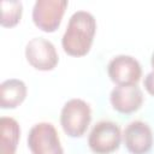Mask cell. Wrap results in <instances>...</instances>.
Here are the masks:
<instances>
[{"label": "cell", "mask_w": 154, "mask_h": 154, "mask_svg": "<svg viewBox=\"0 0 154 154\" xmlns=\"http://www.w3.org/2000/svg\"><path fill=\"white\" fill-rule=\"evenodd\" d=\"M96 32V19L88 11H76L69 19L61 37V47L67 55L84 57L89 53Z\"/></svg>", "instance_id": "obj_1"}, {"label": "cell", "mask_w": 154, "mask_h": 154, "mask_svg": "<svg viewBox=\"0 0 154 154\" xmlns=\"http://www.w3.org/2000/svg\"><path fill=\"white\" fill-rule=\"evenodd\" d=\"M91 122V108L88 102L75 97L66 101L60 112V125L69 137H82Z\"/></svg>", "instance_id": "obj_2"}, {"label": "cell", "mask_w": 154, "mask_h": 154, "mask_svg": "<svg viewBox=\"0 0 154 154\" xmlns=\"http://www.w3.org/2000/svg\"><path fill=\"white\" fill-rule=\"evenodd\" d=\"M26 141L31 154H64L59 134L52 123L41 122L32 125Z\"/></svg>", "instance_id": "obj_3"}, {"label": "cell", "mask_w": 154, "mask_h": 154, "mask_svg": "<svg viewBox=\"0 0 154 154\" xmlns=\"http://www.w3.org/2000/svg\"><path fill=\"white\" fill-rule=\"evenodd\" d=\"M120 142V128L109 120L96 123L88 136V146L95 154H111L119 148Z\"/></svg>", "instance_id": "obj_4"}, {"label": "cell", "mask_w": 154, "mask_h": 154, "mask_svg": "<svg viewBox=\"0 0 154 154\" xmlns=\"http://www.w3.org/2000/svg\"><path fill=\"white\" fill-rule=\"evenodd\" d=\"M69 2L66 0H37L32 7V22L45 32H54L63 20Z\"/></svg>", "instance_id": "obj_5"}, {"label": "cell", "mask_w": 154, "mask_h": 154, "mask_svg": "<svg viewBox=\"0 0 154 154\" xmlns=\"http://www.w3.org/2000/svg\"><path fill=\"white\" fill-rule=\"evenodd\" d=\"M25 58L38 71H52L59 63L55 46L45 37H34L25 46Z\"/></svg>", "instance_id": "obj_6"}, {"label": "cell", "mask_w": 154, "mask_h": 154, "mask_svg": "<svg viewBox=\"0 0 154 154\" xmlns=\"http://www.w3.org/2000/svg\"><path fill=\"white\" fill-rule=\"evenodd\" d=\"M107 73L116 85H132L141 79L142 67L134 57L120 54L111 59L107 65Z\"/></svg>", "instance_id": "obj_7"}, {"label": "cell", "mask_w": 154, "mask_h": 154, "mask_svg": "<svg viewBox=\"0 0 154 154\" xmlns=\"http://www.w3.org/2000/svg\"><path fill=\"white\" fill-rule=\"evenodd\" d=\"M125 147L131 154H147L153 146V131L142 120H134L126 125L123 132Z\"/></svg>", "instance_id": "obj_8"}, {"label": "cell", "mask_w": 154, "mask_h": 154, "mask_svg": "<svg viewBox=\"0 0 154 154\" xmlns=\"http://www.w3.org/2000/svg\"><path fill=\"white\" fill-rule=\"evenodd\" d=\"M109 102L117 112L130 114L141 108L143 103V93L137 84L116 85L111 90Z\"/></svg>", "instance_id": "obj_9"}, {"label": "cell", "mask_w": 154, "mask_h": 154, "mask_svg": "<svg viewBox=\"0 0 154 154\" xmlns=\"http://www.w3.org/2000/svg\"><path fill=\"white\" fill-rule=\"evenodd\" d=\"M26 84L18 78H10L0 84V107L4 109L16 108L25 100Z\"/></svg>", "instance_id": "obj_10"}, {"label": "cell", "mask_w": 154, "mask_h": 154, "mask_svg": "<svg viewBox=\"0 0 154 154\" xmlns=\"http://www.w3.org/2000/svg\"><path fill=\"white\" fill-rule=\"evenodd\" d=\"M20 137V126L12 117L0 119V154H16Z\"/></svg>", "instance_id": "obj_11"}, {"label": "cell", "mask_w": 154, "mask_h": 154, "mask_svg": "<svg viewBox=\"0 0 154 154\" xmlns=\"http://www.w3.org/2000/svg\"><path fill=\"white\" fill-rule=\"evenodd\" d=\"M23 5L20 1H1V26L2 28H13L16 26L22 18Z\"/></svg>", "instance_id": "obj_12"}, {"label": "cell", "mask_w": 154, "mask_h": 154, "mask_svg": "<svg viewBox=\"0 0 154 154\" xmlns=\"http://www.w3.org/2000/svg\"><path fill=\"white\" fill-rule=\"evenodd\" d=\"M143 85H144V89L147 90L148 94H150L152 96H154V72H149L147 73V76L144 77V81H143Z\"/></svg>", "instance_id": "obj_13"}, {"label": "cell", "mask_w": 154, "mask_h": 154, "mask_svg": "<svg viewBox=\"0 0 154 154\" xmlns=\"http://www.w3.org/2000/svg\"><path fill=\"white\" fill-rule=\"evenodd\" d=\"M150 65L153 67V72H154V53L152 54V58H150Z\"/></svg>", "instance_id": "obj_14"}]
</instances>
